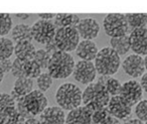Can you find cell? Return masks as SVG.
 <instances>
[{"mask_svg": "<svg viewBox=\"0 0 147 124\" xmlns=\"http://www.w3.org/2000/svg\"><path fill=\"white\" fill-rule=\"evenodd\" d=\"M19 117L17 109L9 113H0V124H15Z\"/></svg>", "mask_w": 147, "mask_h": 124, "instance_id": "obj_31", "label": "cell"}, {"mask_svg": "<svg viewBox=\"0 0 147 124\" xmlns=\"http://www.w3.org/2000/svg\"><path fill=\"white\" fill-rule=\"evenodd\" d=\"M125 15L129 26L133 29L145 27L147 24V13H127Z\"/></svg>", "mask_w": 147, "mask_h": 124, "instance_id": "obj_23", "label": "cell"}, {"mask_svg": "<svg viewBox=\"0 0 147 124\" xmlns=\"http://www.w3.org/2000/svg\"><path fill=\"white\" fill-rule=\"evenodd\" d=\"M51 56L45 49H41L36 51L34 56V61L40 66L41 69H47L49 65V61H51Z\"/></svg>", "mask_w": 147, "mask_h": 124, "instance_id": "obj_29", "label": "cell"}, {"mask_svg": "<svg viewBox=\"0 0 147 124\" xmlns=\"http://www.w3.org/2000/svg\"><path fill=\"white\" fill-rule=\"evenodd\" d=\"M12 66H13V62L11 61L10 59L0 62V68L3 70L4 73H11V71H12Z\"/></svg>", "mask_w": 147, "mask_h": 124, "instance_id": "obj_35", "label": "cell"}, {"mask_svg": "<svg viewBox=\"0 0 147 124\" xmlns=\"http://www.w3.org/2000/svg\"><path fill=\"white\" fill-rule=\"evenodd\" d=\"M24 124H41L40 120L36 119L34 117H31V118H28V119L25 120Z\"/></svg>", "mask_w": 147, "mask_h": 124, "instance_id": "obj_40", "label": "cell"}, {"mask_svg": "<svg viewBox=\"0 0 147 124\" xmlns=\"http://www.w3.org/2000/svg\"><path fill=\"white\" fill-rule=\"evenodd\" d=\"M24 103L26 109L32 116L41 114L47 107V98L40 90H33L24 97Z\"/></svg>", "mask_w": 147, "mask_h": 124, "instance_id": "obj_8", "label": "cell"}, {"mask_svg": "<svg viewBox=\"0 0 147 124\" xmlns=\"http://www.w3.org/2000/svg\"><path fill=\"white\" fill-rule=\"evenodd\" d=\"M143 89L141 85L137 81H133V80L123 84L121 92L119 94V96L131 107L133 105H137L141 101Z\"/></svg>", "mask_w": 147, "mask_h": 124, "instance_id": "obj_10", "label": "cell"}, {"mask_svg": "<svg viewBox=\"0 0 147 124\" xmlns=\"http://www.w3.org/2000/svg\"><path fill=\"white\" fill-rule=\"evenodd\" d=\"M99 51L96 43L93 41H80L78 47L76 49V54L82 61L92 62L96 59Z\"/></svg>", "mask_w": 147, "mask_h": 124, "instance_id": "obj_17", "label": "cell"}, {"mask_svg": "<svg viewBox=\"0 0 147 124\" xmlns=\"http://www.w3.org/2000/svg\"><path fill=\"white\" fill-rule=\"evenodd\" d=\"M57 103L63 110L76 109L83 103V93L81 89L71 83H65L61 85L55 93Z\"/></svg>", "mask_w": 147, "mask_h": 124, "instance_id": "obj_3", "label": "cell"}, {"mask_svg": "<svg viewBox=\"0 0 147 124\" xmlns=\"http://www.w3.org/2000/svg\"><path fill=\"white\" fill-rule=\"evenodd\" d=\"M12 30V19L8 13H0V37H3Z\"/></svg>", "mask_w": 147, "mask_h": 124, "instance_id": "obj_27", "label": "cell"}, {"mask_svg": "<svg viewBox=\"0 0 147 124\" xmlns=\"http://www.w3.org/2000/svg\"><path fill=\"white\" fill-rule=\"evenodd\" d=\"M35 53H36V49L34 45L31 43V41L16 43L14 47V54L16 58L23 62L34 60Z\"/></svg>", "mask_w": 147, "mask_h": 124, "instance_id": "obj_18", "label": "cell"}, {"mask_svg": "<svg viewBox=\"0 0 147 124\" xmlns=\"http://www.w3.org/2000/svg\"><path fill=\"white\" fill-rule=\"evenodd\" d=\"M94 64L101 76H112L118 72L121 65L120 56L112 47H104L99 51Z\"/></svg>", "mask_w": 147, "mask_h": 124, "instance_id": "obj_4", "label": "cell"}, {"mask_svg": "<svg viewBox=\"0 0 147 124\" xmlns=\"http://www.w3.org/2000/svg\"><path fill=\"white\" fill-rule=\"evenodd\" d=\"M100 124H121V122L119 121V119H117L116 117L112 115H109L105 120H103Z\"/></svg>", "mask_w": 147, "mask_h": 124, "instance_id": "obj_37", "label": "cell"}, {"mask_svg": "<svg viewBox=\"0 0 147 124\" xmlns=\"http://www.w3.org/2000/svg\"><path fill=\"white\" fill-rule=\"evenodd\" d=\"M57 27L51 21L39 19L31 26V33L34 41L38 43L47 45L51 41H53L55 37Z\"/></svg>", "mask_w": 147, "mask_h": 124, "instance_id": "obj_7", "label": "cell"}, {"mask_svg": "<svg viewBox=\"0 0 147 124\" xmlns=\"http://www.w3.org/2000/svg\"><path fill=\"white\" fill-rule=\"evenodd\" d=\"M135 114L141 121H147V100H141L135 107Z\"/></svg>", "mask_w": 147, "mask_h": 124, "instance_id": "obj_32", "label": "cell"}, {"mask_svg": "<svg viewBox=\"0 0 147 124\" xmlns=\"http://www.w3.org/2000/svg\"><path fill=\"white\" fill-rule=\"evenodd\" d=\"M45 49L51 56H53V54H55L57 51H59V49H57V43H55V39L45 45Z\"/></svg>", "mask_w": 147, "mask_h": 124, "instance_id": "obj_36", "label": "cell"}, {"mask_svg": "<svg viewBox=\"0 0 147 124\" xmlns=\"http://www.w3.org/2000/svg\"><path fill=\"white\" fill-rule=\"evenodd\" d=\"M111 47L120 55H125L131 49L130 45V39H129V35H124V37H112L110 41Z\"/></svg>", "mask_w": 147, "mask_h": 124, "instance_id": "obj_21", "label": "cell"}, {"mask_svg": "<svg viewBox=\"0 0 147 124\" xmlns=\"http://www.w3.org/2000/svg\"><path fill=\"white\" fill-rule=\"evenodd\" d=\"M65 118L63 108L59 106H51L43 110L39 120L41 124H65Z\"/></svg>", "mask_w": 147, "mask_h": 124, "instance_id": "obj_15", "label": "cell"}, {"mask_svg": "<svg viewBox=\"0 0 147 124\" xmlns=\"http://www.w3.org/2000/svg\"><path fill=\"white\" fill-rule=\"evenodd\" d=\"M130 39L131 49L136 55L147 56V28L140 27V28L133 29L129 35Z\"/></svg>", "mask_w": 147, "mask_h": 124, "instance_id": "obj_11", "label": "cell"}, {"mask_svg": "<svg viewBox=\"0 0 147 124\" xmlns=\"http://www.w3.org/2000/svg\"><path fill=\"white\" fill-rule=\"evenodd\" d=\"M109 115H110V113H109L108 107H105V108H103V109L97 110V111L93 112L92 124H100L101 122L106 119Z\"/></svg>", "mask_w": 147, "mask_h": 124, "instance_id": "obj_33", "label": "cell"}, {"mask_svg": "<svg viewBox=\"0 0 147 124\" xmlns=\"http://www.w3.org/2000/svg\"><path fill=\"white\" fill-rule=\"evenodd\" d=\"M13 41L6 37H0V62L4 60L10 59V57L14 53Z\"/></svg>", "mask_w": 147, "mask_h": 124, "instance_id": "obj_24", "label": "cell"}, {"mask_svg": "<svg viewBox=\"0 0 147 124\" xmlns=\"http://www.w3.org/2000/svg\"><path fill=\"white\" fill-rule=\"evenodd\" d=\"M76 28L80 37L84 41H92V39H96L100 31L99 23L94 18L81 19Z\"/></svg>", "mask_w": 147, "mask_h": 124, "instance_id": "obj_14", "label": "cell"}, {"mask_svg": "<svg viewBox=\"0 0 147 124\" xmlns=\"http://www.w3.org/2000/svg\"><path fill=\"white\" fill-rule=\"evenodd\" d=\"M81 21L80 17L77 14H69V13H57L55 17V26L57 28L61 27H77Z\"/></svg>", "mask_w": 147, "mask_h": 124, "instance_id": "obj_19", "label": "cell"}, {"mask_svg": "<svg viewBox=\"0 0 147 124\" xmlns=\"http://www.w3.org/2000/svg\"><path fill=\"white\" fill-rule=\"evenodd\" d=\"M23 70H24V77L29 78V79H34V78L37 79L41 75L42 69L34 60H31V61L24 62Z\"/></svg>", "mask_w": 147, "mask_h": 124, "instance_id": "obj_26", "label": "cell"}, {"mask_svg": "<svg viewBox=\"0 0 147 124\" xmlns=\"http://www.w3.org/2000/svg\"><path fill=\"white\" fill-rule=\"evenodd\" d=\"M105 33L111 37H119L127 35L129 24L126 15L121 13H110L106 15L103 21Z\"/></svg>", "mask_w": 147, "mask_h": 124, "instance_id": "obj_6", "label": "cell"}, {"mask_svg": "<svg viewBox=\"0 0 147 124\" xmlns=\"http://www.w3.org/2000/svg\"><path fill=\"white\" fill-rule=\"evenodd\" d=\"M80 37L76 27H61L57 29L55 41L59 51L69 53L77 49L80 43Z\"/></svg>", "mask_w": 147, "mask_h": 124, "instance_id": "obj_5", "label": "cell"}, {"mask_svg": "<svg viewBox=\"0 0 147 124\" xmlns=\"http://www.w3.org/2000/svg\"><path fill=\"white\" fill-rule=\"evenodd\" d=\"M15 16L17 17V18H21V19H27L30 15L27 14V13H16L15 14Z\"/></svg>", "mask_w": 147, "mask_h": 124, "instance_id": "obj_42", "label": "cell"}, {"mask_svg": "<svg viewBox=\"0 0 147 124\" xmlns=\"http://www.w3.org/2000/svg\"><path fill=\"white\" fill-rule=\"evenodd\" d=\"M16 109V102L10 94L0 93V113H9Z\"/></svg>", "mask_w": 147, "mask_h": 124, "instance_id": "obj_25", "label": "cell"}, {"mask_svg": "<svg viewBox=\"0 0 147 124\" xmlns=\"http://www.w3.org/2000/svg\"><path fill=\"white\" fill-rule=\"evenodd\" d=\"M124 124H143L140 119H126Z\"/></svg>", "mask_w": 147, "mask_h": 124, "instance_id": "obj_41", "label": "cell"}, {"mask_svg": "<svg viewBox=\"0 0 147 124\" xmlns=\"http://www.w3.org/2000/svg\"><path fill=\"white\" fill-rule=\"evenodd\" d=\"M4 72H3V70L0 68V85H1V83H2L3 81V78H4Z\"/></svg>", "mask_w": 147, "mask_h": 124, "instance_id": "obj_43", "label": "cell"}, {"mask_svg": "<svg viewBox=\"0 0 147 124\" xmlns=\"http://www.w3.org/2000/svg\"><path fill=\"white\" fill-rule=\"evenodd\" d=\"M75 66V60L69 53L59 51L51 56L47 73L53 79H65L74 73Z\"/></svg>", "mask_w": 147, "mask_h": 124, "instance_id": "obj_2", "label": "cell"}, {"mask_svg": "<svg viewBox=\"0 0 147 124\" xmlns=\"http://www.w3.org/2000/svg\"><path fill=\"white\" fill-rule=\"evenodd\" d=\"M144 65H145V70H147V56H145L144 58Z\"/></svg>", "mask_w": 147, "mask_h": 124, "instance_id": "obj_44", "label": "cell"}, {"mask_svg": "<svg viewBox=\"0 0 147 124\" xmlns=\"http://www.w3.org/2000/svg\"><path fill=\"white\" fill-rule=\"evenodd\" d=\"M122 68L128 76L132 78H139L144 75L145 65L144 59L139 55H130L123 61Z\"/></svg>", "mask_w": 147, "mask_h": 124, "instance_id": "obj_12", "label": "cell"}, {"mask_svg": "<svg viewBox=\"0 0 147 124\" xmlns=\"http://www.w3.org/2000/svg\"><path fill=\"white\" fill-rule=\"evenodd\" d=\"M93 112L86 106L71 110L65 118V124H92Z\"/></svg>", "mask_w": 147, "mask_h": 124, "instance_id": "obj_16", "label": "cell"}, {"mask_svg": "<svg viewBox=\"0 0 147 124\" xmlns=\"http://www.w3.org/2000/svg\"><path fill=\"white\" fill-rule=\"evenodd\" d=\"M74 78L82 84H91L94 82L97 75L95 64L89 61H80L76 64L74 70Z\"/></svg>", "mask_w": 147, "mask_h": 124, "instance_id": "obj_9", "label": "cell"}, {"mask_svg": "<svg viewBox=\"0 0 147 124\" xmlns=\"http://www.w3.org/2000/svg\"><path fill=\"white\" fill-rule=\"evenodd\" d=\"M140 85L142 87V89L147 93V73H144V75L141 77Z\"/></svg>", "mask_w": 147, "mask_h": 124, "instance_id": "obj_39", "label": "cell"}, {"mask_svg": "<svg viewBox=\"0 0 147 124\" xmlns=\"http://www.w3.org/2000/svg\"><path fill=\"white\" fill-rule=\"evenodd\" d=\"M108 110L110 115L116 117L117 119H128L131 116L132 107L118 95L111 97L108 104Z\"/></svg>", "mask_w": 147, "mask_h": 124, "instance_id": "obj_13", "label": "cell"}, {"mask_svg": "<svg viewBox=\"0 0 147 124\" xmlns=\"http://www.w3.org/2000/svg\"><path fill=\"white\" fill-rule=\"evenodd\" d=\"M53 78L49 73H41V75L36 80L38 90H40L41 92L47 91L53 85Z\"/></svg>", "mask_w": 147, "mask_h": 124, "instance_id": "obj_30", "label": "cell"}, {"mask_svg": "<svg viewBox=\"0 0 147 124\" xmlns=\"http://www.w3.org/2000/svg\"><path fill=\"white\" fill-rule=\"evenodd\" d=\"M13 90L21 96L28 95L30 92L33 91V81L32 79H29L26 77L17 78L14 82V87Z\"/></svg>", "mask_w": 147, "mask_h": 124, "instance_id": "obj_22", "label": "cell"}, {"mask_svg": "<svg viewBox=\"0 0 147 124\" xmlns=\"http://www.w3.org/2000/svg\"><path fill=\"white\" fill-rule=\"evenodd\" d=\"M38 16L43 20H51V19L55 18V14H53V13H39Z\"/></svg>", "mask_w": 147, "mask_h": 124, "instance_id": "obj_38", "label": "cell"}, {"mask_svg": "<svg viewBox=\"0 0 147 124\" xmlns=\"http://www.w3.org/2000/svg\"><path fill=\"white\" fill-rule=\"evenodd\" d=\"M108 76H101L97 82L89 84L83 92V103L92 112L108 107L111 96L106 89V80Z\"/></svg>", "mask_w": 147, "mask_h": 124, "instance_id": "obj_1", "label": "cell"}, {"mask_svg": "<svg viewBox=\"0 0 147 124\" xmlns=\"http://www.w3.org/2000/svg\"><path fill=\"white\" fill-rule=\"evenodd\" d=\"M105 86H106L107 91L110 94L111 97H113V96H118L121 92V88H122V84L117 79H114V78L110 77V76L107 77Z\"/></svg>", "mask_w": 147, "mask_h": 124, "instance_id": "obj_28", "label": "cell"}, {"mask_svg": "<svg viewBox=\"0 0 147 124\" xmlns=\"http://www.w3.org/2000/svg\"><path fill=\"white\" fill-rule=\"evenodd\" d=\"M145 124H147V121H146V122H145Z\"/></svg>", "mask_w": 147, "mask_h": 124, "instance_id": "obj_45", "label": "cell"}, {"mask_svg": "<svg viewBox=\"0 0 147 124\" xmlns=\"http://www.w3.org/2000/svg\"><path fill=\"white\" fill-rule=\"evenodd\" d=\"M23 66H24V62L21 61L19 59H15L13 61V66H12V71L11 74L13 75V77L17 78H21L24 77V70H23Z\"/></svg>", "mask_w": 147, "mask_h": 124, "instance_id": "obj_34", "label": "cell"}, {"mask_svg": "<svg viewBox=\"0 0 147 124\" xmlns=\"http://www.w3.org/2000/svg\"><path fill=\"white\" fill-rule=\"evenodd\" d=\"M11 35L14 41H31L33 39L31 33V27L27 24H17L11 30Z\"/></svg>", "mask_w": 147, "mask_h": 124, "instance_id": "obj_20", "label": "cell"}]
</instances>
